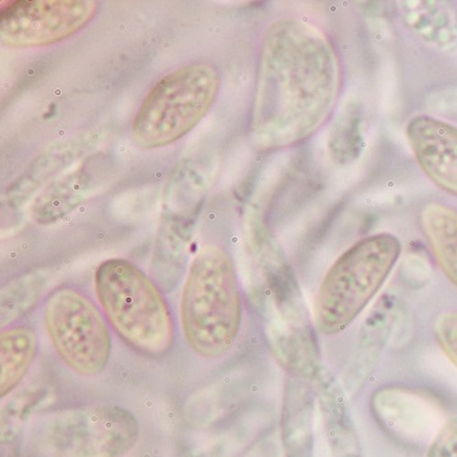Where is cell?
Masks as SVG:
<instances>
[{"label": "cell", "mask_w": 457, "mask_h": 457, "mask_svg": "<svg viewBox=\"0 0 457 457\" xmlns=\"http://www.w3.org/2000/svg\"><path fill=\"white\" fill-rule=\"evenodd\" d=\"M434 337L449 361L457 369V311H446L434 323Z\"/></svg>", "instance_id": "22"}, {"label": "cell", "mask_w": 457, "mask_h": 457, "mask_svg": "<svg viewBox=\"0 0 457 457\" xmlns=\"http://www.w3.org/2000/svg\"><path fill=\"white\" fill-rule=\"evenodd\" d=\"M139 420L112 404L66 408L43 419L37 448L55 457H124L139 440Z\"/></svg>", "instance_id": "8"}, {"label": "cell", "mask_w": 457, "mask_h": 457, "mask_svg": "<svg viewBox=\"0 0 457 457\" xmlns=\"http://www.w3.org/2000/svg\"><path fill=\"white\" fill-rule=\"evenodd\" d=\"M456 20H457V15H456Z\"/></svg>", "instance_id": "24"}, {"label": "cell", "mask_w": 457, "mask_h": 457, "mask_svg": "<svg viewBox=\"0 0 457 457\" xmlns=\"http://www.w3.org/2000/svg\"><path fill=\"white\" fill-rule=\"evenodd\" d=\"M426 457H457V416H451L441 425Z\"/></svg>", "instance_id": "23"}, {"label": "cell", "mask_w": 457, "mask_h": 457, "mask_svg": "<svg viewBox=\"0 0 457 457\" xmlns=\"http://www.w3.org/2000/svg\"><path fill=\"white\" fill-rule=\"evenodd\" d=\"M398 306L395 295H383L365 319L345 374L349 387H359L375 369L397 319Z\"/></svg>", "instance_id": "16"}, {"label": "cell", "mask_w": 457, "mask_h": 457, "mask_svg": "<svg viewBox=\"0 0 457 457\" xmlns=\"http://www.w3.org/2000/svg\"><path fill=\"white\" fill-rule=\"evenodd\" d=\"M180 323L191 351L205 360L226 356L242 324V295L231 254L208 244L196 252L186 273Z\"/></svg>", "instance_id": "3"}, {"label": "cell", "mask_w": 457, "mask_h": 457, "mask_svg": "<svg viewBox=\"0 0 457 457\" xmlns=\"http://www.w3.org/2000/svg\"><path fill=\"white\" fill-rule=\"evenodd\" d=\"M45 395L46 390L42 387H30V389L22 390L10 401L2 415L4 443V441L10 443L15 436H20L30 413L40 404Z\"/></svg>", "instance_id": "21"}, {"label": "cell", "mask_w": 457, "mask_h": 457, "mask_svg": "<svg viewBox=\"0 0 457 457\" xmlns=\"http://www.w3.org/2000/svg\"><path fill=\"white\" fill-rule=\"evenodd\" d=\"M50 268L29 270L7 283L2 290V324L4 327L29 312L53 280Z\"/></svg>", "instance_id": "20"}, {"label": "cell", "mask_w": 457, "mask_h": 457, "mask_svg": "<svg viewBox=\"0 0 457 457\" xmlns=\"http://www.w3.org/2000/svg\"><path fill=\"white\" fill-rule=\"evenodd\" d=\"M220 86V71L209 62L187 63L162 76L135 114V145L157 150L183 139L205 119Z\"/></svg>", "instance_id": "6"}, {"label": "cell", "mask_w": 457, "mask_h": 457, "mask_svg": "<svg viewBox=\"0 0 457 457\" xmlns=\"http://www.w3.org/2000/svg\"><path fill=\"white\" fill-rule=\"evenodd\" d=\"M212 175L209 161L190 158L179 163L168 181L152 262L153 279L163 293L175 290L183 278Z\"/></svg>", "instance_id": "7"}, {"label": "cell", "mask_w": 457, "mask_h": 457, "mask_svg": "<svg viewBox=\"0 0 457 457\" xmlns=\"http://www.w3.org/2000/svg\"><path fill=\"white\" fill-rule=\"evenodd\" d=\"M419 226L436 264L457 287V211L441 203H428L419 212Z\"/></svg>", "instance_id": "17"}, {"label": "cell", "mask_w": 457, "mask_h": 457, "mask_svg": "<svg viewBox=\"0 0 457 457\" xmlns=\"http://www.w3.org/2000/svg\"><path fill=\"white\" fill-rule=\"evenodd\" d=\"M315 392L303 379L291 377L283 395L280 438L285 457H313Z\"/></svg>", "instance_id": "15"}, {"label": "cell", "mask_w": 457, "mask_h": 457, "mask_svg": "<svg viewBox=\"0 0 457 457\" xmlns=\"http://www.w3.org/2000/svg\"><path fill=\"white\" fill-rule=\"evenodd\" d=\"M344 87L341 58L316 25L282 18L260 46L249 137L260 152L293 147L331 119Z\"/></svg>", "instance_id": "1"}, {"label": "cell", "mask_w": 457, "mask_h": 457, "mask_svg": "<svg viewBox=\"0 0 457 457\" xmlns=\"http://www.w3.org/2000/svg\"><path fill=\"white\" fill-rule=\"evenodd\" d=\"M46 331L61 361L81 377L106 371L113 351L112 327L101 306L75 287L54 290L43 311Z\"/></svg>", "instance_id": "9"}, {"label": "cell", "mask_w": 457, "mask_h": 457, "mask_svg": "<svg viewBox=\"0 0 457 457\" xmlns=\"http://www.w3.org/2000/svg\"><path fill=\"white\" fill-rule=\"evenodd\" d=\"M96 12L94 0L12 2L2 9L0 39L12 50L55 45L84 29Z\"/></svg>", "instance_id": "10"}, {"label": "cell", "mask_w": 457, "mask_h": 457, "mask_svg": "<svg viewBox=\"0 0 457 457\" xmlns=\"http://www.w3.org/2000/svg\"><path fill=\"white\" fill-rule=\"evenodd\" d=\"M94 288L112 330L129 349L149 359L172 351L176 324L162 288L139 265L112 257L96 267Z\"/></svg>", "instance_id": "4"}, {"label": "cell", "mask_w": 457, "mask_h": 457, "mask_svg": "<svg viewBox=\"0 0 457 457\" xmlns=\"http://www.w3.org/2000/svg\"><path fill=\"white\" fill-rule=\"evenodd\" d=\"M400 239L390 232L370 235L342 253L319 286L315 327L324 336L341 334L379 293L400 259Z\"/></svg>", "instance_id": "5"}, {"label": "cell", "mask_w": 457, "mask_h": 457, "mask_svg": "<svg viewBox=\"0 0 457 457\" xmlns=\"http://www.w3.org/2000/svg\"><path fill=\"white\" fill-rule=\"evenodd\" d=\"M39 351V341L29 326L6 327L0 334V395L17 389L27 377Z\"/></svg>", "instance_id": "19"}, {"label": "cell", "mask_w": 457, "mask_h": 457, "mask_svg": "<svg viewBox=\"0 0 457 457\" xmlns=\"http://www.w3.org/2000/svg\"><path fill=\"white\" fill-rule=\"evenodd\" d=\"M112 172L111 158L104 154L88 155L36 195L30 216L40 226L58 223L96 194Z\"/></svg>", "instance_id": "11"}, {"label": "cell", "mask_w": 457, "mask_h": 457, "mask_svg": "<svg viewBox=\"0 0 457 457\" xmlns=\"http://www.w3.org/2000/svg\"><path fill=\"white\" fill-rule=\"evenodd\" d=\"M102 140L99 131H88L68 139L54 143L40 154L36 155L24 172L18 176L4 194L7 206L21 208L37 195L51 181L68 172L69 168L78 165L88 157Z\"/></svg>", "instance_id": "13"}, {"label": "cell", "mask_w": 457, "mask_h": 457, "mask_svg": "<svg viewBox=\"0 0 457 457\" xmlns=\"http://www.w3.org/2000/svg\"><path fill=\"white\" fill-rule=\"evenodd\" d=\"M419 168L436 187L457 196V127L428 114H418L405 127Z\"/></svg>", "instance_id": "12"}, {"label": "cell", "mask_w": 457, "mask_h": 457, "mask_svg": "<svg viewBox=\"0 0 457 457\" xmlns=\"http://www.w3.org/2000/svg\"><path fill=\"white\" fill-rule=\"evenodd\" d=\"M312 382L323 415L331 457H364L345 390L338 380L328 370L321 367Z\"/></svg>", "instance_id": "14"}, {"label": "cell", "mask_w": 457, "mask_h": 457, "mask_svg": "<svg viewBox=\"0 0 457 457\" xmlns=\"http://www.w3.org/2000/svg\"><path fill=\"white\" fill-rule=\"evenodd\" d=\"M246 228L253 259L262 278V305L270 352L291 377L313 380L323 365L293 268L259 212L247 216Z\"/></svg>", "instance_id": "2"}, {"label": "cell", "mask_w": 457, "mask_h": 457, "mask_svg": "<svg viewBox=\"0 0 457 457\" xmlns=\"http://www.w3.org/2000/svg\"><path fill=\"white\" fill-rule=\"evenodd\" d=\"M401 20L419 39L441 51L457 48V20L440 2L408 0L398 4Z\"/></svg>", "instance_id": "18"}]
</instances>
